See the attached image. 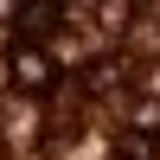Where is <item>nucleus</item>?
<instances>
[{
	"mask_svg": "<svg viewBox=\"0 0 160 160\" xmlns=\"http://www.w3.org/2000/svg\"><path fill=\"white\" fill-rule=\"evenodd\" d=\"M154 51H160V26L154 19H135L128 26V58H154Z\"/></svg>",
	"mask_w": 160,
	"mask_h": 160,
	"instance_id": "obj_4",
	"label": "nucleus"
},
{
	"mask_svg": "<svg viewBox=\"0 0 160 160\" xmlns=\"http://www.w3.org/2000/svg\"><path fill=\"white\" fill-rule=\"evenodd\" d=\"M122 71H128V64H115V58L90 64V90H115V83H122Z\"/></svg>",
	"mask_w": 160,
	"mask_h": 160,
	"instance_id": "obj_6",
	"label": "nucleus"
},
{
	"mask_svg": "<svg viewBox=\"0 0 160 160\" xmlns=\"http://www.w3.org/2000/svg\"><path fill=\"white\" fill-rule=\"evenodd\" d=\"M96 19L109 26V32H128V26H135V0H96Z\"/></svg>",
	"mask_w": 160,
	"mask_h": 160,
	"instance_id": "obj_5",
	"label": "nucleus"
},
{
	"mask_svg": "<svg viewBox=\"0 0 160 160\" xmlns=\"http://www.w3.org/2000/svg\"><path fill=\"white\" fill-rule=\"evenodd\" d=\"M115 160H160V141L148 128H122L115 135Z\"/></svg>",
	"mask_w": 160,
	"mask_h": 160,
	"instance_id": "obj_3",
	"label": "nucleus"
},
{
	"mask_svg": "<svg viewBox=\"0 0 160 160\" xmlns=\"http://www.w3.org/2000/svg\"><path fill=\"white\" fill-rule=\"evenodd\" d=\"M7 77L19 90H58V71H51V58L38 45H19V51H13V58H7Z\"/></svg>",
	"mask_w": 160,
	"mask_h": 160,
	"instance_id": "obj_1",
	"label": "nucleus"
},
{
	"mask_svg": "<svg viewBox=\"0 0 160 160\" xmlns=\"http://www.w3.org/2000/svg\"><path fill=\"white\" fill-rule=\"evenodd\" d=\"M148 96L160 102V64H154V71H148Z\"/></svg>",
	"mask_w": 160,
	"mask_h": 160,
	"instance_id": "obj_7",
	"label": "nucleus"
},
{
	"mask_svg": "<svg viewBox=\"0 0 160 160\" xmlns=\"http://www.w3.org/2000/svg\"><path fill=\"white\" fill-rule=\"evenodd\" d=\"M13 26H19L26 38H45L51 26H58V0H19V7H13Z\"/></svg>",
	"mask_w": 160,
	"mask_h": 160,
	"instance_id": "obj_2",
	"label": "nucleus"
}]
</instances>
